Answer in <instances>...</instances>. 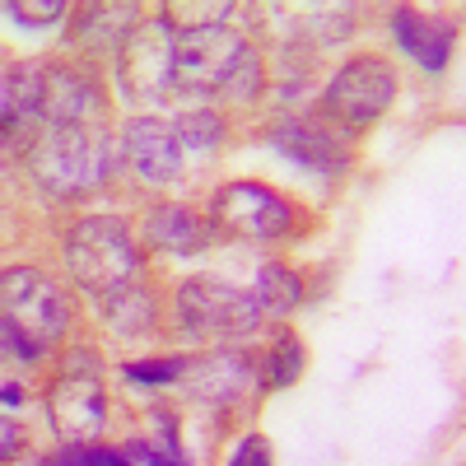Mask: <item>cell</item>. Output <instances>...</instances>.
<instances>
[{
	"label": "cell",
	"instance_id": "cell-1",
	"mask_svg": "<svg viewBox=\"0 0 466 466\" xmlns=\"http://www.w3.org/2000/svg\"><path fill=\"white\" fill-rule=\"evenodd\" d=\"M66 261L70 276L89 294H98V303L140 285V248L131 238V224L116 215H85L75 224L66 233Z\"/></svg>",
	"mask_w": 466,
	"mask_h": 466
},
{
	"label": "cell",
	"instance_id": "cell-2",
	"mask_svg": "<svg viewBox=\"0 0 466 466\" xmlns=\"http://www.w3.org/2000/svg\"><path fill=\"white\" fill-rule=\"evenodd\" d=\"M107 164L112 149L103 127H43L28 149V173L52 197H80L98 187Z\"/></svg>",
	"mask_w": 466,
	"mask_h": 466
},
{
	"label": "cell",
	"instance_id": "cell-3",
	"mask_svg": "<svg viewBox=\"0 0 466 466\" xmlns=\"http://www.w3.org/2000/svg\"><path fill=\"white\" fill-rule=\"evenodd\" d=\"M0 294H5V350H10V360H37L70 327V303L43 270L10 266Z\"/></svg>",
	"mask_w": 466,
	"mask_h": 466
},
{
	"label": "cell",
	"instance_id": "cell-4",
	"mask_svg": "<svg viewBox=\"0 0 466 466\" xmlns=\"http://www.w3.org/2000/svg\"><path fill=\"white\" fill-rule=\"evenodd\" d=\"M177 318L201 340H243L261 327V303L219 276H191L177 289Z\"/></svg>",
	"mask_w": 466,
	"mask_h": 466
},
{
	"label": "cell",
	"instance_id": "cell-5",
	"mask_svg": "<svg viewBox=\"0 0 466 466\" xmlns=\"http://www.w3.org/2000/svg\"><path fill=\"white\" fill-rule=\"evenodd\" d=\"M252 47L243 33L224 24H191L177 33V89L187 94H228L233 75L243 70Z\"/></svg>",
	"mask_w": 466,
	"mask_h": 466
},
{
	"label": "cell",
	"instance_id": "cell-6",
	"mask_svg": "<svg viewBox=\"0 0 466 466\" xmlns=\"http://www.w3.org/2000/svg\"><path fill=\"white\" fill-rule=\"evenodd\" d=\"M116 52H122V89L131 98H168V89L177 85V33L168 15L136 24Z\"/></svg>",
	"mask_w": 466,
	"mask_h": 466
},
{
	"label": "cell",
	"instance_id": "cell-7",
	"mask_svg": "<svg viewBox=\"0 0 466 466\" xmlns=\"http://www.w3.org/2000/svg\"><path fill=\"white\" fill-rule=\"evenodd\" d=\"M397 98V70L382 56H355L336 70V80L322 94V112L340 127H369Z\"/></svg>",
	"mask_w": 466,
	"mask_h": 466
},
{
	"label": "cell",
	"instance_id": "cell-8",
	"mask_svg": "<svg viewBox=\"0 0 466 466\" xmlns=\"http://www.w3.org/2000/svg\"><path fill=\"white\" fill-rule=\"evenodd\" d=\"M215 224L228 238L266 243V238H276V233L289 228V206L266 182H228L215 197Z\"/></svg>",
	"mask_w": 466,
	"mask_h": 466
},
{
	"label": "cell",
	"instance_id": "cell-9",
	"mask_svg": "<svg viewBox=\"0 0 466 466\" xmlns=\"http://www.w3.org/2000/svg\"><path fill=\"white\" fill-rule=\"evenodd\" d=\"M52 424L66 443H94L103 420H107V401H103V382L89 369H66L47 397Z\"/></svg>",
	"mask_w": 466,
	"mask_h": 466
},
{
	"label": "cell",
	"instance_id": "cell-10",
	"mask_svg": "<svg viewBox=\"0 0 466 466\" xmlns=\"http://www.w3.org/2000/svg\"><path fill=\"white\" fill-rule=\"evenodd\" d=\"M103 89L80 66H52L43 85V127H98Z\"/></svg>",
	"mask_w": 466,
	"mask_h": 466
},
{
	"label": "cell",
	"instance_id": "cell-11",
	"mask_svg": "<svg viewBox=\"0 0 466 466\" xmlns=\"http://www.w3.org/2000/svg\"><path fill=\"white\" fill-rule=\"evenodd\" d=\"M127 145V159L140 177L149 182H173L182 173V140H177V127L159 122V116H136L122 136Z\"/></svg>",
	"mask_w": 466,
	"mask_h": 466
},
{
	"label": "cell",
	"instance_id": "cell-12",
	"mask_svg": "<svg viewBox=\"0 0 466 466\" xmlns=\"http://www.w3.org/2000/svg\"><path fill=\"white\" fill-rule=\"evenodd\" d=\"M392 37L406 56H415L424 70H443L457 43V24L448 15H430V10H392Z\"/></svg>",
	"mask_w": 466,
	"mask_h": 466
},
{
	"label": "cell",
	"instance_id": "cell-13",
	"mask_svg": "<svg viewBox=\"0 0 466 466\" xmlns=\"http://www.w3.org/2000/svg\"><path fill=\"white\" fill-rule=\"evenodd\" d=\"M191 397L197 401H238L257 387V373H252V360L238 355V350H219V355H201L191 360V369L182 373Z\"/></svg>",
	"mask_w": 466,
	"mask_h": 466
},
{
	"label": "cell",
	"instance_id": "cell-14",
	"mask_svg": "<svg viewBox=\"0 0 466 466\" xmlns=\"http://www.w3.org/2000/svg\"><path fill=\"white\" fill-rule=\"evenodd\" d=\"M210 233L215 224L201 219L191 206H154L145 219V243H154L159 252H173V257H191V252L210 248Z\"/></svg>",
	"mask_w": 466,
	"mask_h": 466
},
{
	"label": "cell",
	"instance_id": "cell-15",
	"mask_svg": "<svg viewBox=\"0 0 466 466\" xmlns=\"http://www.w3.org/2000/svg\"><path fill=\"white\" fill-rule=\"evenodd\" d=\"M276 149H285L303 168H345V159H350V149L336 140V131H327L318 122H303V116L276 122Z\"/></svg>",
	"mask_w": 466,
	"mask_h": 466
},
{
	"label": "cell",
	"instance_id": "cell-16",
	"mask_svg": "<svg viewBox=\"0 0 466 466\" xmlns=\"http://www.w3.org/2000/svg\"><path fill=\"white\" fill-rule=\"evenodd\" d=\"M43 85H47V70H37V66L5 70V98H0V107H5V131H15L28 116H43Z\"/></svg>",
	"mask_w": 466,
	"mask_h": 466
},
{
	"label": "cell",
	"instance_id": "cell-17",
	"mask_svg": "<svg viewBox=\"0 0 466 466\" xmlns=\"http://www.w3.org/2000/svg\"><path fill=\"white\" fill-rule=\"evenodd\" d=\"M131 28H136V10H127V5H89V10H80V19H75V43L80 47H107V43H116L122 47L127 37H131Z\"/></svg>",
	"mask_w": 466,
	"mask_h": 466
},
{
	"label": "cell",
	"instance_id": "cell-18",
	"mask_svg": "<svg viewBox=\"0 0 466 466\" xmlns=\"http://www.w3.org/2000/svg\"><path fill=\"white\" fill-rule=\"evenodd\" d=\"M299 294H303V285H299V276H294L289 266H280V261H266L261 266V276H257V303H261L266 318L294 313Z\"/></svg>",
	"mask_w": 466,
	"mask_h": 466
},
{
	"label": "cell",
	"instance_id": "cell-19",
	"mask_svg": "<svg viewBox=\"0 0 466 466\" xmlns=\"http://www.w3.org/2000/svg\"><path fill=\"white\" fill-rule=\"evenodd\" d=\"M103 313H107V327L116 331V336H145L149 331V294L140 289V285H131V289H122V294H112V299H103Z\"/></svg>",
	"mask_w": 466,
	"mask_h": 466
},
{
	"label": "cell",
	"instance_id": "cell-20",
	"mask_svg": "<svg viewBox=\"0 0 466 466\" xmlns=\"http://www.w3.org/2000/svg\"><path fill=\"white\" fill-rule=\"evenodd\" d=\"M299 373H303V340L294 331H285L276 340V350H270V382L289 387V382H299Z\"/></svg>",
	"mask_w": 466,
	"mask_h": 466
},
{
	"label": "cell",
	"instance_id": "cell-21",
	"mask_svg": "<svg viewBox=\"0 0 466 466\" xmlns=\"http://www.w3.org/2000/svg\"><path fill=\"white\" fill-rule=\"evenodd\" d=\"M177 140H182V149L187 145L191 149L219 145V116L215 112H187V116H177Z\"/></svg>",
	"mask_w": 466,
	"mask_h": 466
},
{
	"label": "cell",
	"instance_id": "cell-22",
	"mask_svg": "<svg viewBox=\"0 0 466 466\" xmlns=\"http://www.w3.org/2000/svg\"><path fill=\"white\" fill-rule=\"evenodd\" d=\"M47 466H131L127 452H107V448H94V443H70L66 452H56Z\"/></svg>",
	"mask_w": 466,
	"mask_h": 466
},
{
	"label": "cell",
	"instance_id": "cell-23",
	"mask_svg": "<svg viewBox=\"0 0 466 466\" xmlns=\"http://www.w3.org/2000/svg\"><path fill=\"white\" fill-rule=\"evenodd\" d=\"M191 369V360H140V364H127V378L131 382H168V378H182Z\"/></svg>",
	"mask_w": 466,
	"mask_h": 466
},
{
	"label": "cell",
	"instance_id": "cell-24",
	"mask_svg": "<svg viewBox=\"0 0 466 466\" xmlns=\"http://www.w3.org/2000/svg\"><path fill=\"white\" fill-rule=\"evenodd\" d=\"M228 466H270V443L261 434H248L238 448H233Z\"/></svg>",
	"mask_w": 466,
	"mask_h": 466
},
{
	"label": "cell",
	"instance_id": "cell-25",
	"mask_svg": "<svg viewBox=\"0 0 466 466\" xmlns=\"http://www.w3.org/2000/svg\"><path fill=\"white\" fill-rule=\"evenodd\" d=\"M5 15H15V19H24V24H47V19H61V15H66V5H56V0H47V5H28V0H10Z\"/></svg>",
	"mask_w": 466,
	"mask_h": 466
},
{
	"label": "cell",
	"instance_id": "cell-26",
	"mask_svg": "<svg viewBox=\"0 0 466 466\" xmlns=\"http://www.w3.org/2000/svg\"><path fill=\"white\" fill-rule=\"evenodd\" d=\"M0 430H5V457H15V424L5 420V424H0Z\"/></svg>",
	"mask_w": 466,
	"mask_h": 466
},
{
	"label": "cell",
	"instance_id": "cell-27",
	"mask_svg": "<svg viewBox=\"0 0 466 466\" xmlns=\"http://www.w3.org/2000/svg\"><path fill=\"white\" fill-rule=\"evenodd\" d=\"M5 401L15 406V401H24V387H15V382H5Z\"/></svg>",
	"mask_w": 466,
	"mask_h": 466
}]
</instances>
